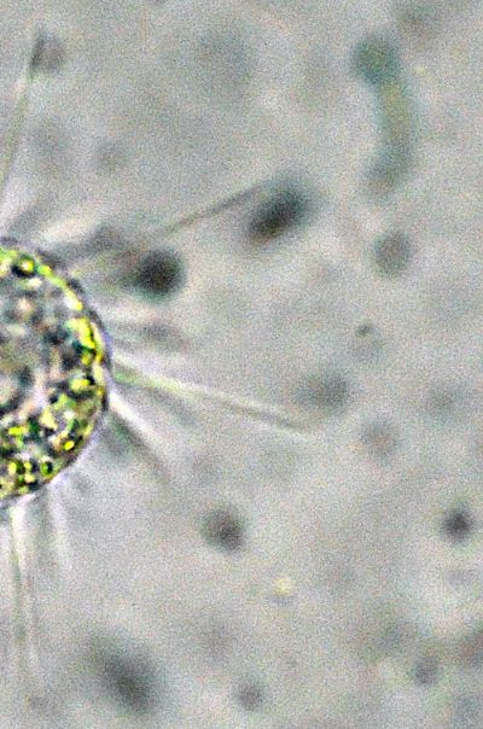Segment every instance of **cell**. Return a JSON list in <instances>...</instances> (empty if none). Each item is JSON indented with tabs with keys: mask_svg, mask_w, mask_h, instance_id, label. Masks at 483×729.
I'll return each instance as SVG.
<instances>
[{
	"mask_svg": "<svg viewBox=\"0 0 483 729\" xmlns=\"http://www.w3.org/2000/svg\"><path fill=\"white\" fill-rule=\"evenodd\" d=\"M459 658L465 667L480 666L482 661V634L477 632L469 635L459 649Z\"/></svg>",
	"mask_w": 483,
	"mask_h": 729,
	"instance_id": "cell-8",
	"label": "cell"
},
{
	"mask_svg": "<svg viewBox=\"0 0 483 729\" xmlns=\"http://www.w3.org/2000/svg\"><path fill=\"white\" fill-rule=\"evenodd\" d=\"M471 521L464 512H453L445 522V533L448 538L462 541L470 534Z\"/></svg>",
	"mask_w": 483,
	"mask_h": 729,
	"instance_id": "cell-9",
	"label": "cell"
},
{
	"mask_svg": "<svg viewBox=\"0 0 483 729\" xmlns=\"http://www.w3.org/2000/svg\"><path fill=\"white\" fill-rule=\"evenodd\" d=\"M209 535L225 548H236L241 544V528L234 518L220 515L212 519L209 524Z\"/></svg>",
	"mask_w": 483,
	"mask_h": 729,
	"instance_id": "cell-7",
	"label": "cell"
},
{
	"mask_svg": "<svg viewBox=\"0 0 483 729\" xmlns=\"http://www.w3.org/2000/svg\"><path fill=\"white\" fill-rule=\"evenodd\" d=\"M415 680L420 685L428 686L432 685L438 676V666L434 661L430 659H424V661L417 664L415 668Z\"/></svg>",
	"mask_w": 483,
	"mask_h": 729,
	"instance_id": "cell-10",
	"label": "cell"
},
{
	"mask_svg": "<svg viewBox=\"0 0 483 729\" xmlns=\"http://www.w3.org/2000/svg\"><path fill=\"white\" fill-rule=\"evenodd\" d=\"M310 206L307 198L298 190L279 192L261 206L248 226L253 242L270 243L296 229L307 218Z\"/></svg>",
	"mask_w": 483,
	"mask_h": 729,
	"instance_id": "cell-1",
	"label": "cell"
},
{
	"mask_svg": "<svg viewBox=\"0 0 483 729\" xmlns=\"http://www.w3.org/2000/svg\"><path fill=\"white\" fill-rule=\"evenodd\" d=\"M475 714L476 708L474 703L463 701L461 705H459L458 715L461 716L462 720H468L470 717H474Z\"/></svg>",
	"mask_w": 483,
	"mask_h": 729,
	"instance_id": "cell-12",
	"label": "cell"
},
{
	"mask_svg": "<svg viewBox=\"0 0 483 729\" xmlns=\"http://www.w3.org/2000/svg\"><path fill=\"white\" fill-rule=\"evenodd\" d=\"M411 163L410 142L386 141L369 176L370 190L377 196L387 195L403 182Z\"/></svg>",
	"mask_w": 483,
	"mask_h": 729,
	"instance_id": "cell-3",
	"label": "cell"
},
{
	"mask_svg": "<svg viewBox=\"0 0 483 729\" xmlns=\"http://www.w3.org/2000/svg\"><path fill=\"white\" fill-rule=\"evenodd\" d=\"M261 699H263L261 691L255 686H248L244 688L241 694V701L248 709H255L256 707H259Z\"/></svg>",
	"mask_w": 483,
	"mask_h": 729,
	"instance_id": "cell-11",
	"label": "cell"
},
{
	"mask_svg": "<svg viewBox=\"0 0 483 729\" xmlns=\"http://www.w3.org/2000/svg\"><path fill=\"white\" fill-rule=\"evenodd\" d=\"M351 63L352 71L359 79L380 90L398 81V49L387 37L365 38L354 50Z\"/></svg>",
	"mask_w": 483,
	"mask_h": 729,
	"instance_id": "cell-2",
	"label": "cell"
},
{
	"mask_svg": "<svg viewBox=\"0 0 483 729\" xmlns=\"http://www.w3.org/2000/svg\"><path fill=\"white\" fill-rule=\"evenodd\" d=\"M349 389L345 379L336 375H320L306 379L296 390L300 405L316 411H336L346 404Z\"/></svg>",
	"mask_w": 483,
	"mask_h": 729,
	"instance_id": "cell-4",
	"label": "cell"
},
{
	"mask_svg": "<svg viewBox=\"0 0 483 729\" xmlns=\"http://www.w3.org/2000/svg\"><path fill=\"white\" fill-rule=\"evenodd\" d=\"M412 247L403 233L392 232L378 239L374 248V264L378 273L386 278L399 277L409 267Z\"/></svg>",
	"mask_w": 483,
	"mask_h": 729,
	"instance_id": "cell-5",
	"label": "cell"
},
{
	"mask_svg": "<svg viewBox=\"0 0 483 729\" xmlns=\"http://www.w3.org/2000/svg\"><path fill=\"white\" fill-rule=\"evenodd\" d=\"M363 443L372 456L386 459L397 451V431L387 423L370 424L364 431Z\"/></svg>",
	"mask_w": 483,
	"mask_h": 729,
	"instance_id": "cell-6",
	"label": "cell"
}]
</instances>
